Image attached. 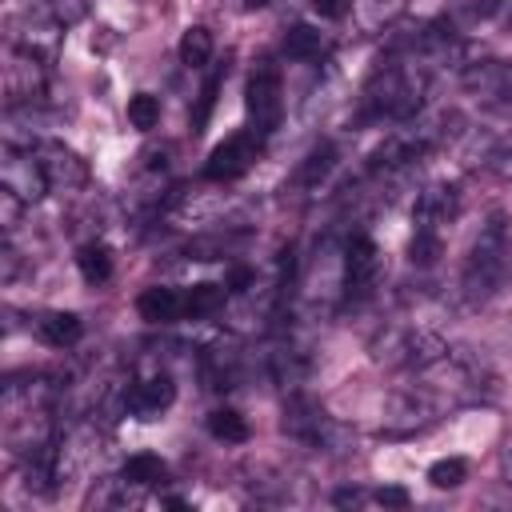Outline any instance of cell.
Here are the masks:
<instances>
[{
	"label": "cell",
	"instance_id": "obj_1",
	"mask_svg": "<svg viewBox=\"0 0 512 512\" xmlns=\"http://www.w3.org/2000/svg\"><path fill=\"white\" fill-rule=\"evenodd\" d=\"M416 388L440 408H468V404H484L496 396V372L492 364L472 352V348H448L436 364H428L424 372H416Z\"/></svg>",
	"mask_w": 512,
	"mask_h": 512
},
{
	"label": "cell",
	"instance_id": "obj_2",
	"mask_svg": "<svg viewBox=\"0 0 512 512\" xmlns=\"http://www.w3.org/2000/svg\"><path fill=\"white\" fill-rule=\"evenodd\" d=\"M508 276H512V232H508V216L492 208L460 264V300L468 308H480L508 284Z\"/></svg>",
	"mask_w": 512,
	"mask_h": 512
},
{
	"label": "cell",
	"instance_id": "obj_3",
	"mask_svg": "<svg viewBox=\"0 0 512 512\" xmlns=\"http://www.w3.org/2000/svg\"><path fill=\"white\" fill-rule=\"evenodd\" d=\"M424 88H428V68L412 56H392L372 68L360 92V116L364 120H392L404 124L424 108Z\"/></svg>",
	"mask_w": 512,
	"mask_h": 512
},
{
	"label": "cell",
	"instance_id": "obj_4",
	"mask_svg": "<svg viewBox=\"0 0 512 512\" xmlns=\"http://www.w3.org/2000/svg\"><path fill=\"white\" fill-rule=\"evenodd\" d=\"M368 348H372V360H376V364L416 376V372H424L428 364H436L452 344H448L436 328H428V324H420V320H388V324L376 328V336H372Z\"/></svg>",
	"mask_w": 512,
	"mask_h": 512
},
{
	"label": "cell",
	"instance_id": "obj_5",
	"mask_svg": "<svg viewBox=\"0 0 512 512\" xmlns=\"http://www.w3.org/2000/svg\"><path fill=\"white\" fill-rule=\"evenodd\" d=\"M284 436L304 444V448H312V452H332V456L348 452V428L336 416H328L300 388L288 392V400H284Z\"/></svg>",
	"mask_w": 512,
	"mask_h": 512
},
{
	"label": "cell",
	"instance_id": "obj_6",
	"mask_svg": "<svg viewBox=\"0 0 512 512\" xmlns=\"http://www.w3.org/2000/svg\"><path fill=\"white\" fill-rule=\"evenodd\" d=\"M60 36H64V24L52 16L48 0H32V4L12 0L8 4V40L16 48L36 52L40 60H52L60 48Z\"/></svg>",
	"mask_w": 512,
	"mask_h": 512
},
{
	"label": "cell",
	"instance_id": "obj_7",
	"mask_svg": "<svg viewBox=\"0 0 512 512\" xmlns=\"http://www.w3.org/2000/svg\"><path fill=\"white\" fill-rule=\"evenodd\" d=\"M380 284V248L368 232H352L340 252V296L344 304H364Z\"/></svg>",
	"mask_w": 512,
	"mask_h": 512
},
{
	"label": "cell",
	"instance_id": "obj_8",
	"mask_svg": "<svg viewBox=\"0 0 512 512\" xmlns=\"http://www.w3.org/2000/svg\"><path fill=\"white\" fill-rule=\"evenodd\" d=\"M244 108H248V124L252 132H260L264 140L280 128V116H284V80H280V68L272 60H260L244 84Z\"/></svg>",
	"mask_w": 512,
	"mask_h": 512
},
{
	"label": "cell",
	"instance_id": "obj_9",
	"mask_svg": "<svg viewBox=\"0 0 512 512\" xmlns=\"http://www.w3.org/2000/svg\"><path fill=\"white\" fill-rule=\"evenodd\" d=\"M48 60H40L36 52H24V48H8V64H4V108L8 112H20V108H32L48 96Z\"/></svg>",
	"mask_w": 512,
	"mask_h": 512
},
{
	"label": "cell",
	"instance_id": "obj_10",
	"mask_svg": "<svg viewBox=\"0 0 512 512\" xmlns=\"http://www.w3.org/2000/svg\"><path fill=\"white\" fill-rule=\"evenodd\" d=\"M0 188H8L12 196H20L24 204H36L48 196V180L36 156V144H4V160H0Z\"/></svg>",
	"mask_w": 512,
	"mask_h": 512
},
{
	"label": "cell",
	"instance_id": "obj_11",
	"mask_svg": "<svg viewBox=\"0 0 512 512\" xmlns=\"http://www.w3.org/2000/svg\"><path fill=\"white\" fill-rule=\"evenodd\" d=\"M436 420H440V408L412 384V388L388 392L380 432H384V436H412V432H424V428L436 424Z\"/></svg>",
	"mask_w": 512,
	"mask_h": 512
},
{
	"label": "cell",
	"instance_id": "obj_12",
	"mask_svg": "<svg viewBox=\"0 0 512 512\" xmlns=\"http://www.w3.org/2000/svg\"><path fill=\"white\" fill-rule=\"evenodd\" d=\"M260 148H264V136L260 132H236V136H228L224 144H216L212 148V156L204 160V180H212V184H228V180H240L252 164H256V156H260Z\"/></svg>",
	"mask_w": 512,
	"mask_h": 512
},
{
	"label": "cell",
	"instance_id": "obj_13",
	"mask_svg": "<svg viewBox=\"0 0 512 512\" xmlns=\"http://www.w3.org/2000/svg\"><path fill=\"white\" fill-rule=\"evenodd\" d=\"M36 156H40L48 192H56V196H76V192L88 184V164H84V156L72 152L68 144H60V140H40V144H36Z\"/></svg>",
	"mask_w": 512,
	"mask_h": 512
},
{
	"label": "cell",
	"instance_id": "obj_14",
	"mask_svg": "<svg viewBox=\"0 0 512 512\" xmlns=\"http://www.w3.org/2000/svg\"><path fill=\"white\" fill-rule=\"evenodd\" d=\"M460 216V188L452 180H432L416 192L412 204V224L424 232H444Z\"/></svg>",
	"mask_w": 512,
	"mask_h": 512
},
{
	"label": "cell",
	"instance_id": "obj_15",
	"mask_svg": "<svg viewBox=\"0 0 512 512\" xmlns=\"http://www.w3.org/2000/svg\"><path fill=\"white\" fill-rule=\"evenodd\" d=\"M176 404V380L168 368H152L136 380H128V412L140 420H156L160 412H168Z\"/></svg>",
	"mask_w": 512,
	"mask_h": 512
},
{
	"label": "cell",
	"instance_id": "obj_16",
	"mask_svg": "<svg viewBox=\"0 0 512 512\" xmlns=\"http://www.w3.org/2000/svg\"><path fill=\"white\" fill-rule=\"evenodd\" d=\"M244 348L232 340V336H224V340H216V344H208L204 352H200V376H204V384L212 388V392H228V388H236L240 380H244Z\"/></svg>",
	"mask_w": 512,
	"mask_h": 512
},
{
	"label": "cell",
	"instance_id": "obj_17",
	"mask_svg": "<svg viewBox=\"0 0 512 512\" xmlns=\"http://www.w3.org/2000/svg\"><path fill=\"white\" fill-rule=\"evenodd\" d=\"M136 312L148 320V324H172L184 316V292L176 288H164V284H152L136 296Z\"/></svg>",
	"mask_w": 512,
	"mask_h": 512
},
{
	"label": "cell",
	"instance_id": "obj_18",
	"mask_svg": "<svg viewBox=\"0 0 512 512\" xmlns=\"http://www.w3.org/2000/svg\"><path fill=\"white\" fill-rule=\"evenodd\" d=\"M36 336L52 348H72L84 336V320L76 312H44L36 320Z\"/></svg>",
	"mask_w": 512,
	"mask_h": 512
},
{
	"label": "cell",
	"instance_id": "obj_19",
	"mask_svg": "<svg viewBox=\"0 0 512 512\" xmlns=\"http://www.w3.org/2000/svg\"><path fill=\"white\" fill-rule=\"evenodd\" d=\"M324 48H328V40H324V32L312 28V24H292V28L284 32V56L296 60V64H312V60H320Z\"/></svg>",
	"mask_w": 512,
	"mask_h": 512
},
{
	"label": "cell",
	"instance_id": "obj_20",
	"mask_svg": "<svg viewBox=\"0 0 512 512\" xmlns=\"http://www.w3.org/2000/svg\"><path fill=\"white\" fill-rule=\"evenodd\" d=\"M332 168H336V144H332V140H320V144H312V152L300 160L296 184L312 192V188H320V184L332 176Z\"/></svg>",
	"mask_w": 512,
	"mask_h": 512
},
{
	"label": "cell",
	"instance_id": "obj_21",
	"mask_svg": "<svg viewBox=\"0 0 512 512\" xmlns=\"http://www.w3.org/2000/svg\"><path fill=\"white\" fill-rule=\"evenodd\" d=\"M76 268L88 284H104L112 276V248L104 240H84L76 248Z\"/></svg>",
	"mask_w": 512,
	"mask_h": 512
},
{
	"label": "cell",
	"instance_id": "obj_22",
	"mask_svg": "<svg viewBox=\"0 0 512 512\" xmlns=\"http://www.w3.org/2000/svg\"><path fill=\"white\" fill-rule=\"evenodd\" d=\"M132 488H156V484H164L168 480V464L160 460V456H152V452H136V456H128L124 460V472H120Z\"/></svg>",
	"mask_w": 512,
	"mask_h": 512
},
{
	"label": "cell",
	"instance_id": "obj_23",
	"mask_svg": "<svg viewBox=\"0 0 512 512\" xmlns=\"http://www.w3.org/2000/svg\"><path fill=\"white\" fill-rule=\"evenodd\" d=\"M228 300V284H192L184 292V316L192 320H204V316H216Z\"/></svg>",
	"mask_w": 512,
	"mask_h": 512
},
{
	"label": "cell",
	"instance_id": "obj_24",
	"mask_svg": "<svg viewBox=\"0 0 512 512\" xmlns=\"http://www.w3.org/2000/svg\"><path fill=\"white\" fill-rule=\"evenodd\" d=\"M212 48H216L212 32H208L204 24H192V28H184V36H180V64H184V68H204V64L212 60Z\"/></svg>",
	"mask_w": 512,
	"mask_h": 512
},
{
	"label": "cell",
	"instance_id": "obj_25",
	"mask_svg": "<svg viewBox=\"0 0 512 512\" xmlns=\"http://www.w3.org/2000/svg\"><path fill=\"white\" fill-rule=\"evenodd\" d=\"M208 432L220 444H244L248 440V420L236 408H216V412H208Z\"/></svg>",
	"mask_w": 512,
	"mask_h": 512
},
{
	"label": "cell",
	"instance_id": "obj_26",
	"mask_svg": "<svg viewBox=\"0 0 512 512\" xmlns=\"http://www.w3.org/2000/svg\"><path fill=\"white\" fill-rule=\"evenodd\" d=\"M440 252H444V232H424V228L412 232V240H408V260H412L416 268H432V264L440 260Z\"/></svg>",
	"mask_w": 512,
	"mask_h": 512
},
{
	"label": "cell",
	"instance_id": "obj_27",
	"mask_svg": "<svg viewBox=\"0 0 512 512\" xmlns=\"http://www.w3.org/2000/svg\"><path fill=\"white\" fill-rule=\"evenodd\" d=\"M128 124L140 128V132L156 128V124H160V100H156L152 92H136V96L128 100Z\"/></svg>",
	"mask_w": 512,
	"mask_h": 512
},
{
	"label": "cell",
	"instance_id": "obj_28",
	"mask_svg": "<svg viewBox=\"0 0 512 512\" xmlns=\"http://www.w3.org/2000/svg\"><path fill=\"white\" fill-rule=\"evenodd\" d=\"M464 476H468V464H464L460 456H444V460H436V464L428 468V480H432L436 488H460Z\"/></svg>",
	"mask_w": 512,
	"mask_h": 512
},
{
	"label": "cell",
	"instance_id": "obj_29",
	"mask_svg": "<svg viewBox=\"0 0 512 512\" xmlns=\"http://www.w3.org/2000/svg\"><path fill=\"white\" fill-rule=\"evenodd\" d=\"M28 204L20 200V196H12L8 188H0V228H4V236H12L16 232V224H20V212H24Z\"/></svg>",
	"mask_w": 512,
	"mask_h": 512
},
{
	"label": "cell",
	"instance_id": "obj_30",
	"mask_svg": "<svg viewBox=\"0 0 512 512\" xmlns=\"http://www.w3.org/2000/svg\"><path fill=\"white\" fill-rule=\"evenodd\" d=\"M404 4L408 0H364V20L368 24H388V20H396L404 12Z\"/></svg>",
	"mask_w": 512,
	"mask_h": 512
},
{
	"label": "cell",
	"instance_id": "obj_31",
	"mask_svg": "<svg viewBox=\"0 0 512 512\" xmlns=\"http://www.w3.org/2000/svg\"><path fill=\"white\" fill-rule=\"evenodd\" d=\"M216 88H220V72L204 84V92H200V108L192 112V132H200L204 124H208V112H212V104H216Z\"/></svg>",
	"mask_w": 512,
	"mask_h": 512
},
{
	"label": "cell",
	"instance_id": "obj_32",
	"mask_svg": "<svg viewBox=\"0 0 512 512\" xmlns=\"http://www.w3.org/2000/svg\"><path fill=\"white\" fill-rule=\"evenodd\" d=\"M48 8H52V16H56L64 28H72V24L84 20V12H88L84 0H48Z\"/></svg>",
	"mask_w": 512,
	"mask_h": 512
},
{
	"label": "cell",
	"instance_id": "obj_33",
	"mask_svg": "<svg viewBox=\"0 0 512 512\" xmlns=\"http://www.w3.org/2000/svg\"><path fill=\"white\" fill-rule=\"evenodd\" d=\"M312 8L324 16V20H344L352 12V0H312Z\"/></svg>",
	"mask_w": 512,
	"mask_h": 512
},
{
	"label": "cell",
	"instance_id": "obj_34",
	"mask_svg": "<svg viewBox=\"0 0 512 512\" xmlns=\"http://www.w3.org/2000/svg\"><path fill=\"white\" fill-rule=\"evenodd\" d=\"M372 500L384 504V508H404V504H408V492H404V488H376Z\"/></svg>",
	"mask_w": 512,
	"mask_h": 512
},
{
	"label": "cell",
	"instance_id": "obj_35",
	"mask_svg": "<svg viewBox=\"0 0 512 512\" xmlns=\"http://www.w3.org/2000/svg\"><path fill=\"white\" fill-rule=\"evenodd\" d=\"M500 476H504V484L512 488V432H508L504 444H500Z\"/></svg>",
	"mask_w": 512,
	"mask_h": 512
},
{
	"label": "cell",
	"instance_id": "obj_36",
	"mask_svg": "<svg viewBox=\"0 0 512 512\" xmlns=\"http://www.w3.org/2000/svg\"><path fill=\"white\" fill-rule=\"evenodd\" d=\"M252 288V272L248 268H232L228 272V292H248Z\"/></svg>",
	"mask_w": 512,
	"mask_h": 512
},
{
	"label": "cell",
	"instance_id": "obj_37",
	"mask_svg": "<svg viewBox=\"0 0 512 512\" xmlns=\"http://www.w3.org/2000/svg\"><path fill=\"white\" fill-rule=\"evenodd\" d=\"M268 0H240V8H248V12H256V8H264Z\"/></svg>",
	"mask_w": 512,
	"mask_h": 512
},
{
	"label": "cell",
	"instance_id": "obj_38",
	"mask_svg": "<svg viewBox=\"0 0 512 512\" xmlns=\"http://www.w3.org/2000/svg\"><path fill=\"white\" fill-rule=\"evenodd\" d=\"M508 28H512V8H508Z\"/></svg>",
	"mask_w": 512,
	"mask_h": 512
}]
</instances>
